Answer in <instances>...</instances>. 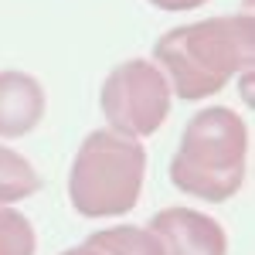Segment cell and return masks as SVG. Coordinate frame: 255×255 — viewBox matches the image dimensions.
Segmentation results:
<instances>
[{
	"label": "cell",
	"mask_w": 255,
	"mask_h": 255,
	"mask_svg": "<svg viewBox=\"0 0 255 255\" xmlns=\"http://www.w3.org/2000/svg\"><path fill=\"white\" fill-rule=\"evenodd\" d=\"M153 58L180 99L218 96L235 75L252 68L255 20L252 14H228L174 27L157 41Z\"/></svg>",
	"instance_id": "1"
},
{
	"label": "cell",
	"mask_w": 255,
	"mask_h": 255,
	"mask_svg": "<svg viewBox=\"0 0 255 255\" xmlns=\"http://www.w3.org/2000/svg\"><path fill=\"white\" fill-rule=\"evenodd\" d=\"M249 174V126L228 106H208L187 119L170 160V184L201 201H232Z\"/></svg>",
	"instance_id": "2"
},
{
	"label": "cell",
	"mask_w": 255,
	"mask_h": 255,
	"mask_svg": "<svg viewBox=\"0 0 255 255\" xmlns=\"http://www.w3.org/2000/svg\"><path fill=\"white\" fill-rule=\"evenodd\" d=\"M146 150L113 129H92L82 139L68 174V197L82 218H116L133 211L143 191Z\"/></svg>",
	"instance_id": "3"
},
{
	"label": "cell",
	"mask_w": 255,
	"mask_h": 255,
	"mask_svg": "<svg viewBox=\"0 0 255 255\" xmlns=\"http://www.w3.org/2000/svg\"><path fill=\"white\" fill-rule=\"evenodd\" d=\"M102 116L119 136H153L170 113V82L153 61L129 58L116 65L102 82Z\"/></svg>",
	"instance_id": "4"
},
{
	"label": "cell",
	"mask_w": 255,
	"mask_h": 255,
	"mask_svg": "<svg viewBox=\"0 0 255 255\" xmlns=\"http://www.w3.org/2000/svg\"><path fill=\"white\" fill-rule=\"evenodd\" d=\"M160 238L163 255H228V235L221 221L194 208H163L146 225Z\"/></svg>",
	"instance_id": "5"
},
{
	"label": "cell",
	"mask_w": 255,
	"mask_h": 255,
	"mask_svg": "<svg viewBox=\"0 0 255 255\" xmlns=\"http://www.w3.org/2000/svg\"><path fill=\"white\" fill-rule=\"evenodd\" d=\"M44 89L27 72H0V136H27L44 119Z\"/></svg>",
	"instance_id": "6"
},
{
	"label": "cell",
	"mask_w": 255,
	"mask_h": 255,
	"mask_svg": "<svg viewBox=\"0 0 255 255\" xmlns=\"http://www.w3.org/2000/svg\"><path fill=\"white\" fill-rule=\"evenodd\" d=\"M89 249L99 255H163L160 238L139 225H119V228H99L85 238Z\"/></svg>",
	"instance_id": "7"
},
{
	"label": "cell",
	"mask_w": 255,
	"mask_h": 255,
	"mask_svg": "<svg viewBox=\"0 0 255 255\" xmlns=\"http://www.w3.org/2000/svg\"><path fill=\"white\" fill-rule=\"evenodd\" d=\"M38 191H41V177L31 167V160L20 157L10 146H0V208L24 201Z\"/></svg>",
	"instance_id": "8"
},
{
	"label": "cell",
	"mask_w": 255,
	"mask_h": 255,
	"mask_svg": "<svg viewBox=\"0 0 255 255\" xmlns=\"http://www.w3.org/2000/svg\"><path fill=\"white\" fill-rule=\"evenodd\" d=\"M34 245L31 221L14 208H0V255H34Z\"/></svg>",
	"instance_id": "9"
},
{
	"label": "cell",
	"mask_w": 255,
	"mask_h": 255,
	"mask_svg": "<svg viewBox=\"0 0 255 255\" xmlns=\"http://www.w3.org/2000/svg\"><path fill=\"white\" fill-rule=\"evenodd\" d=\"M157 10H167V14H177V10H197L204 7L208 0H150Z\"/></svg>",
	"instance_id": "10"
},
{
	"label": "cell",
	"mask_w": 255,
	"mask_h": 255,
	"mask_svg": "<svg viewBox=\"0 0 255 255\" xmlns=\"http://www.w3.org/2000/svg\"><path fill=\"white\" fill-rule=\"evenodd\" d=\"M61 255H99V252L89 249V245H79V249H68V252H61Z\"/></svg>",
	"instance_id": "11"
}]
</instances>
